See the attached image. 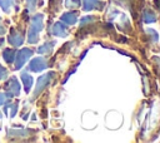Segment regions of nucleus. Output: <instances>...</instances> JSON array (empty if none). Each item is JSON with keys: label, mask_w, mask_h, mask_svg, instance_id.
<instances>
[]
</instances>
